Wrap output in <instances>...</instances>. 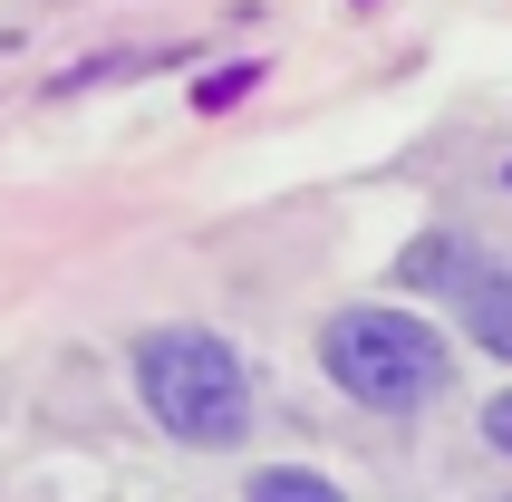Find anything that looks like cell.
I'll list each match as a JSON object with an SVG mask.
<instances>
[{
    "mask_svg": "<svg viewBox=\"0 0 512 502\" xmlns=\"http://www.w3.org/2000/svg\"><path fill=\"white\" fill-rule=\"evenodd\" d=\"M464 329H474L484 358L512 367V271H474V280H464Z\"/></svg>",
    "mask_w": 512,
    "mask_h": 502,
    "instance_id": "obj_3",
    "label": "cell"
},
{
    "mask_svg": "<svg viewBox=\"0 0 512 502\" xmlns=\"http://www.w3.org/2000/svg\"><path fill=\"white\" fill-rule=\"evenodd\" d=\"M319 367L368 416H416V406L445 396V338L426 319H406V309H339L319 329Z\"/></svg>",
    "mask_w": 512,
    "mask_h": 502,
    "instance_id": "obj_2",
    "label": "cell"
},
{
    "mask_svg": "<svg viewBox=\"0 0 512 502\" xmlns=\"http://www.w3.org/2000/svg\"><path fill=\"white\" fill-rule=\"evenodd\" d=\"M484 445L512 454V396H493V406H484Z\"/></svg>",
    "mask_w": 512,
    "mask_h": 502,
    "instance_id": "obj_6",
    "label": "cell"
},
{
    "mask_svg": "<svg viewBox=\"0 0 512 502\" xmlns=\"http://www.w3.org/2000/svg\"><path fill=\"white\" fill-rule=\"evenodd\" d=\"M136 396L174 445H242L252 435V367L213 329H145L136 338Z\"/></svg>",
    "mask_w": 512,
    "mask_h": 502,
    "instance_id": "obj_1",
    "label": "cell"
},
{
    "mask_svg": "<svg viewBox=\"0 0 512 502\" xmlns=\"http://www.w3.org/2000/svg\"><path fill=\"white\" fill-rule=\"evenodd\" d=\"M252 493L261 502H329V483H319V474H261Z\"/></svg>",
    "mask_w": 512,
    "mask_h": 502,
    "instance_id": "obj_5",
    "label": "cell"
},
{
    "mask_svg": "<svg viewBox=\"0 0 512 502\" xmlns=\"http://www.w3.org/2000/svg\"><path fill=\"white\" fill-rule=\"evenodd\" d=\"M455 261H464V251L435 232V242H416V251L397 261V280H406V290H445V280H455Z\"/></svg>",
    "mask_w": 512,
    "mask_h": 502,
    "instance_id": "obj_4",
    "label": "cell"
}]
</instances>
